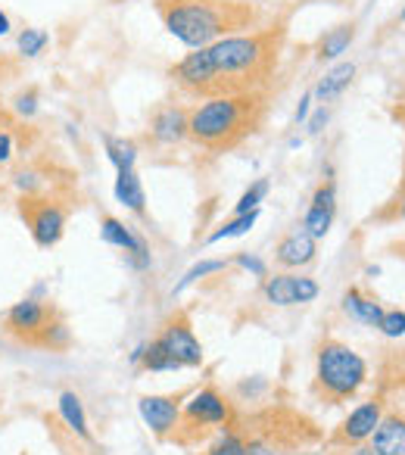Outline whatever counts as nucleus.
Wrapping results in <instances>:
<instances>
[{
  "label": "nucleus",
  "mask_w": 405,
  "mask_h": 455,
  "mask_svg": "<svg viewBox=\"0 0 405 455\" xmlns=\"http://www.w3.org/2000/svg\"><path fill=\"white\" fill-rule=\"evenodd\" d=\"M287 41V22L278 20L272 26H259L253 32L231 35L210 47L190 51L169 69L175 88L196 100L212 97H234L268 91L281 66Z\"/></svg>",
  "instance_id": "1"
},
{
  "label": "nucleus",
  "mask_w": 405,
  "mask_h": 455,
  "mask_svg": "<svg viewBox=\"0 0 405 455\" xmlns=\"http://www.w3.org/2000/svg\"><path fill=\"white\" fill-rule=\"evenodd\" d=\"M165 32L190 51L266 26L256 0H156Z\"/></svg>",
  "instance_id": "2"
},
{
  "label": "nucleus",
  "mask_w": 405,
  "mask_h": 455,
  "mask_svg": "<svg viewBox=\"0 0 405 455\" xmlns=\"http://www.w3.org/2000/svg\"><path fill=\"white\" fill-rule=\"evenodd\" d=\"M268 116V91L212 97L190 109L187 138L206 153H231L250 140Z\"/></svg>",
  "instance_id": "3"
},
{
  "label": "nucleus",
  "mask_w": 405,
  "mask_h": 455,
  "mask_svg": "<svg viewBox=\"0 0 405 455\" xmlns=\"http://www.w3.org/2000/svg\"><path fill=\"white\" fill-rule=\"evenodd\" d=\"M234 430H241V436L247 440L250 455H299L324 440L322 427L309 415L284 405L237 415Z\"/></svg>",
  "instance_id": "4"
},
{
  "label": "nucleus",
  "mask_w": 405,
  "mask_h": 455,
  "mask_svg": "<svg viewBox=\"0 0 405 455\" xmlns=\"http://www.w3.org/2000/svg\"><path fill=\"white\" fill-rule=\"evenodd\" d=\"M368 362L349 343L337 337H324L315 349V380L312 393L324 405H343L365 387Z\"/></svg>",
  "instance_id": "5"
},
{
  "label": "nucleus",
  "mask_w": 405,
  "mask_h": 455,
  "mask_svg": "<svg viewBox=\"0 0 405 455\" xmlns=\"http://www.w3.org/2000/svg\"><path fill=\"white\" fill-rule=\"evenodd\" d=\"M237 424V409L216 384H206L194 390L181 405V421L169 443L181 449H194L200 443H210L222 430H231Z\"/></svg>",
  "instance_id": "6"
},
{
  "label": "nucleus",
  "mask_w": 405,
  "mask_h": 455,
  "mask_svg": "<svg viewBox=\"0 0 405 455\" xmlns=\"http://www.w3.org/2000/svg\"><path fill=\"white\" fill-rule=\"evenodd\" d=\"M20 219L26 221L28 235L41 250H51L63 241L66 225H69L72 203L69 194H35V196H20L16 203Z\"/></svg>",
  "instance_id": "7"
},
{
  "label": "nucleus",
  "mask_w": 405,
  "mask_h": 455,
  "mask_svg": "<svg viewBox=\"0 0 405 455\" xmlns=\"http://www.w3.org/2000/svg\"><path fill=\"white\" fill-rule=\"evenodd\" d=\"M60 318L63 315H60V309L51 299L26 297L7 309V315H4V331H7L10 337H16L20 343L44 349L47 334H51V328Z\"/></svg>",
  "instance_id": "8"
},
{
  "label": "nucleus",
  "mask_w": 405,
  "mask_h": 455,
  "mask_svg": "<svg viewBox=\"0 0 405 455\" xmlns=\"http://www.w3.org/2000/svg\"><path fill=\"white\" fill-rule=\"evenodd\" d=\"M156 340L165 347V353L178 362L181 368H200L202 365V343L194 334V324L184 312L165 318L163 331L156 334Z\"/></svg>",
  "instance_id": "9"
},
{
  "label": "nucleus",
  "mask_w": 405,
  "mask_h": 455,
  "mask_svg": "<svg viewBox=\"0 0 405 455\" xmlns=\"http://www.w3.org/2000/svg\"><path fill=\"white\" fill-rule=\"evenodd\" d=\"M386 411V399L374 396L368 403L355 405L346 418L334 427V434L328 436V446H359V443H368L374 434V427L380 424Z\"/></svg>",
  "instance_id": "10"
},
{
  "label": "nucleus",
  "mask_w": 405,
  "mask_h": 455,
  "mask_svg": "<svg viewBox=\"0 0 405 455\" xmlns=\"http://www.w3.org/2000/svg\"><path fill=\"white\" fill-rule=\"evenodd\" d=\"M190 396V390L181 393H156V396H140L138 411L144 418V424L153 430L156 440H171L178 421H181V405Z\"/></svg>",
  "instance_id": "11"
},
{
  "label": "nucleus",
  "mask_w": 405,
  "mask_h": 455,
  "mask_svg": "<svg viewBox=\"0 0 405 455\" xmlns=\"http://www.w3.org/2000/svg\"><path fill=\"white\" fill-rule=\"evenodd\" d=\"M262 297H266V303L278 306V309L315 303L318 299V281L306 278V275H293V272L268 275L266 284H262Z\"/></svg>",
  "instance_id": "12"
},
{
  "label": "nucleus",
  "mask_w": 405,
  "mask_h": 455,
  "mask_svg": "<svg viewBox=\"0 0 405 455\" xmlns=\"http://www.w3.org/2000/svg\"><path fill=\"white\" fill-rule=\"evenodd\" d=\"M100 241L109 243V247L122 250L125 253V262L134 268V272H147L153 266L150 247L140 235H134L125 221H119L115 215H103L100 219Z\"/></svg>",
  "instance_id": "13"
},
{
  "label": "nucleus",
  "mask_w": 405,
  "mask_h": 455,
  "mask_svg": "<svg viewBox=\"0 0 405 455\" xmlns=\"http://www.w3.org/2000/svg\"><path fill=\"white\" fill-rule=\"evenodd\" d=\"M315 256H318V241L299 225L278 241V247H274V266L284 268V272H299V268L312 266Z\"/></svg>",
  "instance_id": "14"
},
{
  "label": "nucleus",
  "mask_w": 405,
  "mask_h": 455,
  "mask_svg": "<svg viewBox=\"0 0 405 455\" xmlns=\"http://www.w3.org/2000/svg\"><path fill=\"white\" fill-rule=\"evenodd\" d=\"M334 219H337V181L334 178H324L315 188V194H312L309 209L303 215V228L315 241H322V237H328Z\"/></svg>",
  "instance_id": "15"
},
{
  "label": "nucleus",
  "mask_w": 405,
  "mask_h": 455,
  "mask_svg": "<svg viewBox=\"0 0 405 455\" xmlns=\"http://www.w3.org/2000/svg\"><path fill=\"white\" fill-rule=\"evenodd\" d=\"M187 119L190 109H184L181 103H159L150 113V138L163 147L181 144L187 138Z\"/></svg>",
  "instance_id": "16"
},
{
  "label": "nucleus",
  "mask_w": 405,
  "mask_h": 455,
  "mask_svg": "<svg viewBox=\"0 0 405 455\" xmlns=\"http://www.w3.org/2000/svg\"><path fill=\"white\" fill-rule=\"evenodd\" d=\"M368 446L377 455H405V409L384 411V418L374 427Z\"/></svg>",
  "instance_id": "17"
},
{
  "label": "nucleus",
  "mask_w": 405,
  "mask_h": 455,
  "mask_svg": "<svg viewBox=\"0 0 405 455\" xmlns=\"http://www.w3.org/2000/svg\"><path fill=\"white\" fill-rule=\"evenodd\" d=\"M57 411H60V418H63L66 430H69L72 436H78V440H84V443H94V434H91V424H88V411H84L78 393H72V390L60 393Z\"/></svg>",
  "instance_id": "18"
},
{
  "label": "nucleus",
  "mask_w": 405,
  "mask_h": 455,
  "mask_svg": "<svg viewBox=\"0 0 405 455\" xmlns=\"http://www.w3.org/2000/svg\"><path fill=\"white\" fill-rule=\"evenodd\" d=\"M343 312H346L349 318H355V322L368 324V328H377L380 318H384V306L374 297H368V293H361L359 287H349V291L343 293Z\"/></svg>",
  "instance_id": "19"
},
{
  "label": "nucleus",
  "mask_w": 405,
  "mask_h": 455,
  "mask_svg": "<svg viewBox=\"0 0 405 455\" xmlns=\"http://www.w3.org/2000/svg\"><path fill=\"white\" fill-rule=\"evenodd\" d=\"M353 78H355V63H337L334 69L324 72V78L318 82V88L312 91V97H315V100L324 107V103L337 100V97L349 88V82H353Z\"/></svg>",
  "instance_id": "20"
},
{
  "label": "nucleus",
  "mask_w": 405,
  "mask_h": 455,
  "mask_svg": "<svg viewBox=\"0 0 405 455\" xmlns=\"http://www.w3.org/2000/svg\"><path fill=\"white\" fill-rule=\"evenodd\" d=\"M115 200H119L125 209H131V212L144 215L147 194H144V184H140V178L134 169L119 172V175H115Z\"/></svg>",
  "instance_id": "21"
},
{
  "label": "nucleus",
  "mask_w": 405,
  "mask_h": 455,
  "mask_svg": "<svg viewBox=\"0 0 405 455\" xmlns=\"http://www.w3.org/2000/svg\"><path fill=\"white\" fill-rule=\"evenodd\" d=\"M355 41V26L353 22H343V26H337V28H330V32H324L322 35V41H318V47H315V53H318V60H337V57H343V53L349 51V44Z\"/></svg>",
  "instance_id": "22"
},
{
  "label": "nucleus",
  "mask_w": 405,
  "mask_h": 455,
  "mask_svg": "<svg viewBox=\"0 0 405 455\" xmlns=\"http://www.w3.org/2000/svg\"><path fill=\"white\" fill-rule=\"evenodd\" d=\"M140 368L150 374H169V371H181V365H178L175 359H171L169 353H165L163 343L153 337L150 343H144V355H140Z\"/></svg>",
  "instance_id": "23"
},
{
  "label": "nucleus",
  "mask_w": 405,
  "mask_h": 455,
  "mask_svg": "<svg viewBox=\"0 0 405 455\" xmlns=\"http://www.w3.org/2000/svg\"><path fill=\"white\" fill-rule=\"evenodd\" d=\"M107 156H109V163L115 165V172H128V169H134L138 165V144H134L131 138H113L109 134L107 140Z\"/></svg>",
  "instance_id": "24"
},
{
  "label": "nucleus",
  "mask_w": 405,
  "mask_h": 455,
  "mask_svg": "<svg viewBox=\"0 0 405 455\" xmlns=\"http://www.w3.org/2000/svg\"><path fill=\"white\" fill-rule=\"evenodd\" d=\"M256 219H259V209H253V212H243V215H234V219H228L222 228H216V231L206 237V243H218V241H228V237L247 235V231H253Z\"/></svg>",
  "instance_id": "25"
},
{
  "label": "nucleus",
  "mask_w": 405,
  "mask_h": 455,
  "mask_svg": "<svg viewBox=\"0 0 405 455\" xmlns=\"http://www.w3.org/2000/svg\"><path fill=\"white\" fill-rule=\"evenodd\" d=\"M200 455H250L247 452V440L241 436V430H222L216 440H210V446L202 449Z\"/></svg>",
  "instance_id": "26"
},
{
  "label": "nucleus",
  "mask_w": 405,
  "mask_h": 455,
  "mask_svg": "<svg viewBox=\"0 0 405 455\" xmlns=\"http://www.w3.org/2000/svg\"><path fill=\"white\" fill-rule=\"evenodd\" d=\"M225 268H228V262H225V259H202V262H196L194 268H187V272H184V278L175 284V291H171V297H178V293H181L184 287L196 284V281H200V278H206V275L225 272Z\"/></svg>",
  "instance_id": "27"
},
{
  "label": "nucleus",
  "mask_w": 405,
  "mask_h": 455,
  "mask_svg": "<svg viewBox=\"0 0 405 455\" xmlns=\"http://www.w3.org/2000/svg\"><path fill=\"white\" fill-rule=\"evenodd\" d=\"M20 53L22 57H28V60H35V57H41V53L47 51V44H51V35L44 32V28H26V32L20 35Z\"/></svg>",
  "instance_id": "28"
},
{
  "label": "nucleus",
  "mask_w": 405,
  "mask_h": 455,
  "mask_svg": "<svg viewBox=\"0 0 405 455\" xmlns=\"http://www.w3.org/2000/svg\"><path fill=\"white\" fill-rule=\"evenodd\" d=\"M268 190H272L268 178H259V181H253V184H250V188L241 194V200H237L234 215H243V212H253V209H259V203L268 196Z\"/></svg>",
  "instance_id": "29"
},
{
  "label": "nucleus",
  "mask_w": 405,
  "mask_h": 455,
  "mask_svg": "<svg viewBox=\"0 0 405 455\" xmlns=\"http://www.w3.org/2000/svg\"><path fill=\"white\" fill-rule=\"evenodd\" d=\"M377 331L384 337H402L405 334V312L399 309H384V318H380Z\"/></svg>",
  "instance_id": "30"
},
{
  "label": "nucleus",
  "mask_w": 405,
  "mask_h": 455,
  "mask_svg": "<svg viewBox=\"0 0 405 455\" xmlns=\"http://www.w3.org/2000/svg\"><path fill=\"white\" fill-rule=\"evenodd\" d=\"M374 219L377 221H405V181H402V188H399V194L393 196Z\"/></svg>",
  "instance_id": "31"
},
{
  "label": "nucleus",
  "mask_w": 405,
  "mask_h": 455,
  "mask_svg": "<svg viewBox=\"0 0 405 455\" xmlns=\"http://www.w3.org/2000/svg\"><path fill=\"white\" fill-rule=\"evenodd\" d=\"M13 109L20 119H32V116L38 113V91L28 88V91H22V94H16Z\"/></svg>",
  "instance_id": "32"
},
{
  "label": "nucleus",
  "mask_w": 405,
  "mask_h": 455,
  "mask_svg": "<svg viewBox=\"0 0 405 455\" xmlns=\"http://www.w3.org/2000/svg\"><path fill=\"white\" fill-rule=\"evenodd\" d=\"M234 262H237V266H243V268H247V272H253L256 278H268V268H266V262H262V259H256V256L237 253V256H234Z\"/></svg>",
  "instance_id": "33"
},
{
  "label": "nucleus",
  "mask_w": 405,
  "mask_h": 455,
  "mask_svg": "<svg viewBox=\"0 0 405 455\" xmlns=\"http://www.w3.org/2000/svg\"><path fill=\"white\" fill-rule=\"evenodd\" d=\"M328 455H377L368 443H359V446H328Z\"/></svg>",
  "instance_id": "34"
},
{
  "label": "nucleus",
  "mask_w": 405,
  "mask_h": 455,
  "mask_svg": "<svg viewBox=\"0 0 405 455\" xmlns=\"http://www.w3.org/2000/svg\"><path fill=\"white\" fill-rule=\"evenodd\" d=\"M10 159H13V134L0 132V165L10 163Z\"/></svg>",
  "instance_id": "35"
},
{
  "label": "nucleus",
  "mask_w": 405,
  "mask_h": 455,
  "mask_svg": "<svg viewBox=\"0 0 405 455\" xmlns=\"http://www.w3.org/2000/svg\"><path fill=\"white\" fill-rule=\"evenodd\" d=\"M312 100H315V97H312V94H306L303 100H299V107H297V125H299V122H306V119H309Z\"/></svg>",
  "instance_id": "36"
},
{
  "label": "nucleus",
  "mask_w": 405,
  "mask_h": 455,
  "mask_svg": "<svg viewBox=\"0 0 405 455\" xmlns=\"http://www.w3.org/2000/svg\"><path fill=\"white\" fill-rule=\"evenodd\" d=\"M324 122H328V109L322 107V109H318V113L309 119V132H312V134H318V132H322V125H324Z\"/></svg>",
  "instance_id": "37"
},
{
  "label": "nucleus",
  "mask_w": 405,
  "mask_h": 455,
  "mask_svg": "<svg viewBox=\"0 0 405 455\" xmlns=\"http://www.w3.org/2000/svg\"><path fill=\"white\" fill-rule=\"evenodd\" d=\"M4 35H10V16L0 10V38H4Z\"/></svg>",
  "instance_id": "38"
},
{
  "label": "nucleus",
  "mask_w": 405,
  "mask_h": 455,
  "mask_svg": "<svg viewBox=\"0 0 405 455\" xmlns=\"http://www.w3.org/2000/svg\"><path fill=\"white\" fill-rule=\"evenodd\" d=\"M399 20H402V22H405V10H402V13H399Z\"/></svg>",
  "instance_id": "39"
}]
</instances>
